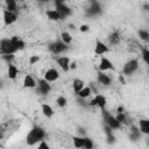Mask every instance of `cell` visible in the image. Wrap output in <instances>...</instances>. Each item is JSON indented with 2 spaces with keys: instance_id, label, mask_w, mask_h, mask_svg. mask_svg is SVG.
<instances>
[{
  "instance_id": "cell-1",
  "label": "cell",
  "mask_w": 149,
  "mask_h": 149,
  "mask_svg": "<svg viewBox=\"0 0 149 149\" xmlns=\"http://www.w3.org/2000/svg\"><path fill=\"white\" fill-rule=\"evenodd\" d=\"M45 137V132L42 127L40 126H34L30 132L28 133L27 137H26V142L28 146H34L38 142H41L43 139Z\"/></svg>"
},
{
  "instance_id": "cell-2",
  "label": "cell",
  "mask_w": 149,
  "mask_h": 149,
  "mask_svg": "<svg viewBox=\"0 0 149 149\" xmlns=\"http://www.w3.org/2000/svg\"><path fill=\"white\" fill-rule=\"evenodd\" d=\"M0 52H1V55L15 54L16 52L10 38H2L1 40V42H0Z\"/></svg>"
},
{
  "instance_id": "cell-3",
  "label": "cell",
  "mask_w": 149,
  "mask_h": 149,
  "mask_svg": "<svg viewBox=\"0 0 149 149\" xmlns=\"http://www.w3.org/2000/svg\"><path fill=\"white\" fill-rule=\"evenodd\" d=\"M102 116H104V120L106 122L107 126H109L112 129H119L121 127V123L116 120V118L114 115H112L109 112L107 111H102Z\"/></svg>"
},
{
  "instance_id": "cell-4",
  "label": "cell",
  "mask_w": 149,
  "mask_h": 149,
  "mask_svg": "<svg viewBox=\"0 0 149 149\" xmlns=\"http://www.w3.org/2000/svg\"><path fill=\"white\" fill-rule=\"evenodd\" d=\"M137 69H139V61H137L136 58L130 59V61H128V62L123 65L122 74H125V76H130V74H133Z\"/></svg>"
},
{
  "instance_id": "cell-5",
  "label": "cell",
  "mask_w": 149,
  "mask_h": 149,
  "mask_svg": "<svg viewBox=\"0 0 149 149\" xmlns=\"http://www.w3.org/2000/svg\"><path fill=\"white\" fill-rule=\"evenodd\" d=\"M49 50H50L52 54L58 55V54H62V52H64V51L68 50V44L64 43L62 40L55 41L54 43H51V44L49 45Z\"/></svg>"
},
{
  "instance_id": "cell-6",
  "label": "cell",
  "mask_w": 149,
  "mask_h": 149,
  "mask_svg": "<svg viewBox=\"0 0 149 149\" xmlns=\"http://www.w3.org/2000/svg\"><path fill=\"white\" fill-rule=\"evenodd\" d=\"M50 81H48L47 79H40L38 81H37V90H38V92L41 93V94H48L50 91H51V85L49 84Z\"/></svg>"
},
{
  "instance_id": "cell-7",
  "label": "cell",
  "mask_w": 149,
  "mask_h": 149,
  "mask_svg": "<svg viewBox=\"0 0 149 149\" xmlns=\"http://www.w3.org/2000/svg\"><path fill=\"white\" fill-rule=\"evenodd\" d=\"M108 51H109V49L104 42H101L100 40H95V47H94V54L95 55L101 56V55H105Z\"/></svg>"
},
{
  "instance_id": "cell-8",
  "label": "cell",
  "mask_w": 149,
  "mask_h": 149,
  "mask_svg": "<svg viewBox=\"0 0 149 149\" xmlns=\"http://www.w3.org/2000/svg\"><path fill=\"white\" fill-rule=\"evenodd\" d=\"M55 59H56L57 64L59 65V68H61L63 71H69V70H70V64H71V62H70V58H69V57H66V56H61V57H57V58H55Z\"/></svg>"
},
{
  "instance_id": "cell-9",
  "label": "cell",
  "mask_w": 149,
  "mask_h": 149,
  "mask_svg": "<svg viewBox=\"0 0 149 149\" xmlns=\"http://www.w3.org/2000/svg\"><path fill=\"white\" fill-rule=\"evenodd\" d=\"M16 21V14L15 12H10L8 9H3V22L5 24H12Z\"/></svg>"
},
{
  "instance_id": "cell-10",
  "label": "cell",
  "mask_w": 149,
  "mask_h": 149,
  "mask_svg": "<svg viewBox=\"0 0 149 149\" xmlns=\"http://www.w3.org/2000/svg\"><path fill=\"white\" fill-rule=\"evenodd\" d=\"M55 5H56V9L61 14V17L62 19H64V17H66V16H69L71 14L70 7H68L65 3H55Z\"/></svg>"
},
{
  "instance_id": "cell-11",
  "label": "cell",
  "mask_w": 149,
  "mask_h": 149,
  "mask_svg": "<svg viewBox=\"0 0 149 149\" xmlns=\"http://www.w3.org/2000/svg\"><path fill=\"white\" fill-rule=\"evenodd\" d=\"M99 70L100 71H107V70H113V64L111 63V61L106 57H101L100 58V63H99Z\"/></svg>"
},
{
  "instance_id": "cell-12",
  "label": "cell",
  "mask_w": 149,
  "mask_h": 149,
  "mask_svg": "<svg viewBox=\"0 0 149 149\" xmlns=\"http://www.w3.org/2000/svg\"><path fill=\"white\" fill-rule=\"evenodd\" d=\"M58 78H59V72L56 69H49L44 73V79H47L48 81H55Z\"/></svg>"
},
{
  "instance_id": "cell-13",
  "label": "cell",
  "mask_w": 149,
  "mask_h": 149,
  "mask_svg": "<svg viewBox=\"0 0 149 149\" xmlns=\"http://www.w3.org/2000/svg\"><path fill=\"white\" fill-rule=\"evenodd\" d=\"M97 80H98L99 84L105 85V86H107V85L111 84V78L106 73H104V71H100V70H99L98 76H97Z\"/></svg>"
},
{
  "instance_id": "cell-14",
  "label": "cell",
  "mask_w": 149,
  "mask_h": 149,
  "mask_svg": "<svg viewBox=\"0 0 149 149\" xmlns=\"http://www.w3.org/2000/svg\"><path fill=\"white\" fill-rule=\"evenodd\" d=\"M100 12H101V8H100V5L97 2V1H92L91 2V6H90V8L87 9V14L88 15H92V16H94V15H97V14H100Z\"/></svg>"
},
{
  "instance_id": "cell-15",
  "label": "cell",
  "mask_w": 149,
  "mask_h": 149,
  "mask_svg": "<svg viewBox=\"0 0 149 149\" xmlns=\"http://www.w3.org/2000/svg\"><path fill=\"white\" fill-rule=\"evenodd\" d=\"M10 41H12V43H13V45H14V48H15L16 51L23 50L24 47H26V43H24L21 38H19V36H13V37L10 38Z\"/></svg>"
},
{
  "instance_id": "cell-16",
  "label": "cell",
  "mask_w": 149,
  "mask_h": 149,
  "mask_svg": "<svg viewBox=\"0 0 149 149\" xmlns=\"http://www.w3.org/2000/svg\"><path fill=\"white\" fill-rule=\"evenodd\" d=\"M94 100H95V105H97L98 107H100L101 109H104V108L106 107L107 99H106V97H105V95H102V94H95Z\"/></svg>"
},
{
  "instance_id": "cell-17",
  "label": "cell",
  "mask_w": 149,
  "mask_h": 149,
  "mask_svg": "<svg viewBox=\"0 0 149 149\" xmlns=\"http://www.w3.org/2000/svg\"><path fill=\"white\" fill-rule=\"evenodd\" d=\"M35 86H36L35 79L30 74H27L24 77V79H23V87H26V88H34Z\"/></svg>"
},
{
  "instance_id": "cell-18",
  "label": "cell",
  "mask_w": 149,
  "mask_h": 149,
  "mask_svg": "<svg viewBox=\"0 0 149 149\" xmlns=\"http://www.w3.org/2000/svg\"><path fill=\"white\" fill-rule=\"evenodd\" d=\"M7 74H8V78H9V79H12V80L16 79V77H17V74H19V70H17V68H16L15 65H13V64L9 63Z\"/></svg>"
},
{
  "instance_id": "cell-19",
  "label": "cell",
  "mask_w": 149,
  "mask_h": 149,
  "mask_svg": "<svg viewBox=\"0 0 149 149\" xmlns=\"http://www.w3.org/2000/svg\"><path fill=\"white\" fill-rule=\"evenodd\" d=\"M139 128H140L141 133L149 135V120H148V119H142V120H140Z\"/></svg>"
},
{
  "instance_id": "cell-20",
  "label": "cell",
  "mask_w": 149,
  "mask_h": 149,
  "mask_svg": "<svg viewBox=\"0 0 149 149\" xmlns=\"http://www.w3.org/2000/svg\"><path fill=\"white\" fill-rule=\"evenodd\" d=\"M47 16H48L51 21H59V20H62L61 14L57 12V9H50V10H47Z\"/></svg>"
},
{
  "instance_id": "cell-21",
  "label": "cell",
  "mask_w": 149,
  "mask_h": 149,
  "mask_svg": "<svg viewBox=\"0 0 149 149\" xmlns=\"http://www.w3.org/2000/svg\"><path fill=\"white\" fill-rule=\"evenodd\" d=\"M42 113H43L44 116L51 118V116L54 115V109L51 108L50 105H48V104H42Z\"/></svg>"
},
{
  "instance_id": "cell-22",
  "label": "cell",
  "mask_w": 149,
  "mask_h": 149,
  "mask_svg": "<svg viewBox=\"0 0 149 149\" xmlns=\"http://www.w3.org/2000/svg\"><path fill=\"white\" fill-rule=\"evenodd\" d=\"M119 41H120V35H119L118 31H113V33L108 36V42H109V44H112V45L118 44Z\"/></svg>"
},
{
  "instance_id": "cell-23",
  "label": "cell",
  "mask_w": 149,
  "mask_h": 149,
  "mask_svg": "<svg viewBox=\"0 0 149 149\" xmlns=\"http://www.w3.org/2000/svg\"><path fill=\"white\" fill-rule=\"evenodd\" d=\"M85 85H84V81L81 80V79H74L73 80V83H72V87H73V91L76 92V93H78L83 87H84Z\"/></svg>"
},
{
  "instance_id": "cell-24",
  "label": "cell",
  "mask_w": 149,
  "mask_h": 149,
  "mask_svg": "<svg viewBox=\"0 0 149 149\" xmlns=\"http://www.w3.org/2000/svg\"><path fill=\"white\" fill-rule=\"evenodd\" d=\"M77 95H78L79 98H84V99H86L87 97L91 95V87H88V86H84V87L77 93Z\"/></svg>"
},
{
  "instance_id": "cell-25",
  "label": "cell",
  "mask_w": 149,
  "mask_h": 149,
  "mask_svg": "<svg viewBox=\"0 0 149 149\" xmlns=\"http://www.w3.org/2000/svg\"><path fill=\"white\" fill-rule=\"evenodd\" d=\"M73 144L76 148H84V142H85V137L83 136H73Z\"/></svg>"
},
{
  "instance_id": "cell-26",
  "label": "cell",
  "mask_w": 149,
  "mask_h": 149,
  "mask_svg": "<svg viewBox=\"0 0 149 149\" xmlns=\"http://www.w3.org/2000/svg\"><path fill=\"white\" fill-rule=\"evenodd\" d=\"M112 130H113V129H112L109 126H107V125L105 126V133H106V135H107V139H108L107 142H108V143H113V142L115 141V137H114Z\"/></svg>"
},
{
  "instance_id": "cell-27",
  "label": "cell",
  "mask_w": 149,
  "mask_h": 149,
  "mask_svg": "<svg viewBox=\"0 0 149 149\" xmlns=\"http://www.w3.org/2000/svg\"><path fill=\"white\" fill-rule=\"evenodd\" d=\"M5 2H6V6H7L6 9H8L10 12H16V9H17L16 0H5Z\"/></svg>"
},
{
  "instance_id": "cell-28",
  "label": "cell",
  "mask_w": 149,
  "mask_h": 149,
  "mask_svg": "<svg viewBox=\"0 0 149 149\" xmlns=\"http://www.w3.org/2000/svg\"><path fill=\"white\" fill-rule=\"evenodd\" d=\"M61 40H62L64 43L70 44V43L72 42V36H71L68 31H62V33H61Z\"/></svg>"
},
{
  "instance_id": "cell-29",
  "label": "cell",
  "mask_w": 149,
  "mask_h": 149,
  "mask_svg": "<svg viewBox=\"0 0 149 149\" xmlns=\"http://www.w3.org/2000/svg\"><path fill=\"white\" fill-rule=\"evenodd\" d=\"M140 135H141V130H140V128L133 127L132 130H130V139H132L133 141H135V140L140 139Z\"/></svg>"
},
{
  "instance_id": "cell-30",
  "label": "cell",
  "mask_w": 149,
  "mask_h": 149,
  "mask_svg": "<svg viewBox=\"0 0 149 149\" xmlns=\"http://www.w3.org/2000/svg\"><path fill=\"white\" fill-rule=\"evenodd\" d=\"M139 36L142 41L144 42H149V31L148 30H144V29H140L139 30Z\"/></svg>"
},
{
  "instance_id": "cell-31",
  "label": "cell",
  "mask_w": 149,
  "mask_h": 149,
  "mask_svg": "<svg viewBox=\"0 0 149 149\" xmlns=\"http://www.w3.org/2000/svg\"><path fill=\"white\" fill-rule=\"evenodd\" d=\"M66 98L65 97H63V95H59L57 99H56V104L61 107V108H63V107H65L66 106Z\"/></svg>"
},
{
  "instance_id": "cell-32",
  "label": "cell",
  "mask_w": 149,
  "mask_h": 149,
  "mask_svg": "<svg viewBox=\"0 0 149 149\" xmlns=\"http://www.w3.org/2000/svg\"><path fill=\"white\" fill-rule=\"evenodd\" d=\"M142 57H143V61L148 64V62H149V49L143 48V50H142Z\"/></svg>"
},
{
  "instance_id": "cell-33",
  "label": "cell",
  "mask_w": 149,
  "mask_h": 149,
  "mask_svg": "<svg viewBox=\"0 0 149 149\" xmlns=\"http://www.w3.org/2000/svg\"><path fill=\"white\" fill-rule=\"evenodd\" d=\"M84 148H85V149H91V148H93V142H92V140H91V139H88V137H85Z\"/></svg>"
},
{
  "instance_id": "cell-34",
  "label": "cell",
  "mask_w": 149,
  "mask_h": 149,
  "mask_svg": "<svg viewBox=\"0 0 149 149\" xmlns=\"http://www.w3.org/2000/svg\"><path fill=\"white\" fill-rule=\"evenodd\" d=\"M2 56V59L3 61H6V62H8V64L13 61V58H14V54H7V55H1Z\"/></svg>"
},
{
  "instance_id": "cell-35",
  "label": "cell",
  "mask_w": 149,
  "mask_h": 149,
  "mask_svg": "<svg viewBox=\"0 0 149 149\" xmlns=\"http://www.w3.org/2000/svg\"><path fill=\"white\" fill-rule=\"evenodd\" d=\"M115 118H116V120H118L120 123L126 122V115H125V113H118Z\"/></svg>"
},
{
  "instance_id": "cell-36",
  "label": "cell",
  "mask_w": 149,
  "mask_h": 149,
  "mask_svg": "<svg viewBox=\"0 0 149 149\" xmlns=\"http://www.w3.org/2000/svg\"><path fill=\"white\" fill-rule=\"evenodd\" d=\"M40 61V57L38 56H30V58H29V64L30 65H34L35 63H37Z\"/></svg>"
},
{
  "instance_id": "cell-37",
  "label": "cell",
  "mask_w": 149,
  "mask_h": 149,
  "mask_svg": "<svg viewBox=\"0 0 149 149\" xmlns=\"http://www.w3.org/2000/svg\"><path fill=\"white\" fill-rule=\"evenodd\" d=\"M37 148H38V149H49V146H48V143H47L44 140H42V141L40 142V144L37 146Z\"/></svg>"
},
{
  "instance_id": "cell-38",
  "label": "cell",
  "mask_w": 149,
  "mask_h": 149,
  "mask_svg": "<svg viewBox=\"0 0 149 149\" xmlns=\"http://www.w3.org/2000/svg\"><path fill=\"white\" fill-rule=\"evenodd\" d=\"M90 29V26L88 24H81L80 27H79V30L81 31V33H85V31H87Z\"/></svg>"
},
{
  "instance_id": "cell-39",
  "label": "cell",
  "mask_w": 149,
  "mask_h": 149,
  "mask_svg": "<svg viewBox=\"0 0 149 149\" xmlns=\"http://www.w3.org/2000/svg\"><path fill=\"white\" fill-rule=\"evenodd\" d=\"M118 113H123V107L122 106H119L118 107Z\"/></svg>"
},
{
  "instance_id": "cell-40",
  "label": "cell",
  "mask_w": 149,
  "mask_h": 149,
  "mask_svg": "<svg viewBox=\"0 0 149 149\" xmlns=\"http://www.w3.org/2000/svg\"><path fill=\"white\" fill-rule=\"evenodd\" d=\"M76 66H77V65H76V63H74V62H72V63L70 64V69H76Z\"/></svg>"
},
{
  "instance_id": "cell-41",
  "label": "cell",
  "mask_w": 149,
  "mask_h": 149,
  "mask_svg": "<svg viewBox=\"0 0 149 149\" xmlns=\"http://www.w3.org/2000/svg\"><path fill=\"white\" fill-rule=\"evenodd\" d=\"M143 9H144V10H149V5H148V3H144V5H143Z\"/></svg>"
},
{
  "instance_id": "cell-42",
  "label": "cell",
  "mask_w": 149,
  "mask_h": 149,
  "mask_svg": "<svg viewBox=\"0 0 149 149\" xmlns=\"http://www.w3.org/2000/svg\"><path fill=\"white\" fill-rule=\"evenodd\" d=\"M55 3H65V0H55Z\"/></svg>"
},
{
  "instance_id": "cell-43",
  "label": "cell",
  "mask_w": 149,
  "mask_h": 149,
  "mask_svg": "<svg viewBox=\"0 0 149 149\" xmlns=\"http://www.w3.org/2000/svg\"><path fill=\"white\" fill-rule=\"evenodd\" d=\"M40 1H43V2H45V1H50V0H40Z\"/></svg>"
},
{
  "instance_id": "cell-44",
  "label": "cell",
  "mask_w": 149,
  "mask_h": 149,
  "mask_svg": "<svg viewBox=\"0 0 149 149\" xmlns=\"http://www.w3.org/2000/svg\"><path fill=\"white\" fill-rule=\"evenodd\" d=\"M16 1H21V0H16Z\"/></svg>"
},
{
  "instance_id": "cell-45",
  "label": "cell",
  "mask_w": 149,
  "mask_h": 149,
  "mask_svg": "<svg viewBox=\"0 0 149 149\" xmlns=\"http://www.w3.org/2000/svg\"><path fill=\"white\" fill-rule=\"evenodd\" d=\"M148 65H149V62H148Z\"/></svg>"
},
{
  "instance_id": "cell-46",
  "label": "cell",
  "mask_w": 149,
  "mask_h": 149,
  "mask_svg": "<svg viewBox=\"0 0 149 149\" xmlns=\"http://www.w3.org/2000/svg\"><path fill=\"white\" fill-rule=\"evenodd\" d=\"M148 72H149V71H148Z\"/></svg>"
}]
</instances>
